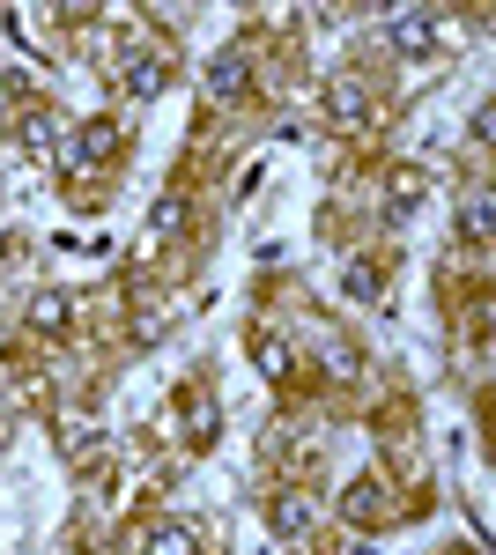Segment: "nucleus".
I'll return each instance as SVG.
<instances>
[{
    "instance_id": "f257e3e1",
    "label": "nucleus",
    "mask_w": 496,
    "mask_h": 555,
    "mask_svg": "<svg viewBox=\"0 0 496 555\" xmlns=\"http://www.w3.org/2000/svg\"><path fill=\"white\" fill-rule=\"evenodd\" d=\"M156 555H186V533H156Z\"/></svg>"
}]
</instances>
